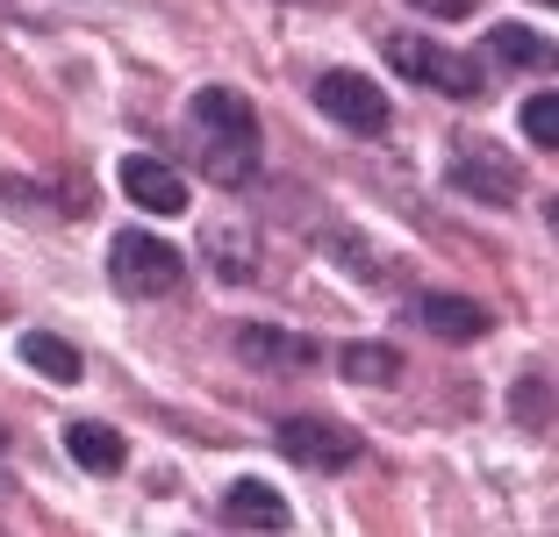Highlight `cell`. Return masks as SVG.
<instances>
[{
    "instance_id": "cell-3",
    "label": "cell",
    "mask_w": 559,
    "mask_h": 537,
    "mask_svg": "<svg viewBox=\"0 0 559 537\" xmlns=\"http://www.w3.org/2000/svg\"><path fill=\"white\" fill-rule=\"evenodd\" d=\"M388 65H395L402 80L444 94V100H480V86H488V72H480L466 50H444V44H430V36H388Z\"/></svg>"
},
{
    "instance_id": "cell-7",
    "label": "cell",
    "mask_w": 559,
    "mask_h": 537,
    "mask_svg": "<svg viewBox=\"0 0 559 537\" xmlns=\"http://www.w3.org/2000/svg\"><path fill=\"white\" fill-rule=\"evenodd\" d=\"M116 187L136 201V208H151V215H187V201H194V194H187V179L173 172L165 158H144V151L116 165Z\"/></svg>"
},
{
    "instance_id": "cell-9",
    "label": "cell",
    "mask_w": 559,
    "mask_h": 537,
    "mask_svg": "<svg viewBox=\"0 0 559 537\" xmlns=\"http://www.w3.org/2000/svg\"><path fill=\"white\" fill-rule=\"evenodd\" d=\"M416 323L430 330V337H452V344H474L495 330V315L480 309V301H466V294H424L416 301Z\"/></svg>"
},
{
    "instance_id": "cell-10",
    "label": "cell",
    "mask_w": 559,
    "mask_h": 537,
    "mask_svg": "<svg viewBox=\"0 0 559 537\" xmlns=\"http://www.w3.org/2000/svg\"><path fill=\"white\" fill-rule=\"evenodd\" d=\"M223 523H230V530H287V502H280L273 488H265V480H230V494H223Z\"/></svg>"
},
{
    "instance_id": "cell-1",
    "label": "cell",
    "mask_w": 559,
    "mask_h": 537,
    "mask_svg": "<svg viewBox=\"0 0 559 537\" xmlns=\"http://www.w3.org/2000/svg\"><path fill=\"white\" fill-rule=\"evenodd\" d=\"M187 136H194V158L215 187H245L259 172V108L237 86H201L187 100Z\"/></svg>"
},
{
    "instance_id": "cell-16",
    "label": "cell",
    "mask_w": 559,
    "mask_h": 537,
    "mask_svg": "<svg viewBox=\"0 0 559 537\" xmlns=\"http://www.w3.org/2000/svg\"><path fill=\"white\" fill-rule=\"evenodd\" d=\"M510 416H524L531 430H545V380H524V387H510Z\"/></svg>"
},
{
    "instance_id": "cell-14",
    "label": "cell",
    "mask_w": 559,
    "mask_h": 537,
    "mask_svg": "<svg viewBox=\"0 0 559 537\" xmlns=\"http://www.w3.org/2000/svg\"><path fill=\"white\" fill-rule=\"evenodd\" d=\"M488 50H495V58H510V65H545V58H552V44H545L538 29H516V22H495Z\"/></svg>"
},
{
    "instance_id": "cell-8",
    "label": "cell",
    "mask_w": 559,
    "mask_h": 537,
    "mask_svg": "<svg viewBox=\"0 0 559 537\" xmlns=\"http://www.w3.org/2000/svg\"><path fill=\"white\" fill-rule=\"evenodd\" d=\"M237 351H245V366H265V373H301V366H316V337L265 330V323H245V330H237Z\"/></svg>"
},
{
    "instance_id": "cell-13",
    "label": "cell",
    "mask_w": 559,
    "mask_h": 537,
    "mask_svg": "<svg viewBox=\"0 0 559 537\" xmlns=\"http://www.w3.org/2000/svg\"><path fill=\"white\" fill-rule=\"evenodd\" d=\"M337 366H345V380H366V387L402 380V351H395V344H373V337L345 344V351H337Z\"/></svg>"
},
{
    "instance_id": "cell-2",
    "label": "cell",
    "mask_w": 559,
    "mask_h": 537,
    "mask_svg": "<svg viewBox=\"0 0 559 537\" xmlns=\"http://www.w3.org/2000/svg\"><path fill=\"white\" fill-rule=\"evenodd\" d=\"M108 279H116V294H130V301H158V294H173L187 279V259L165 244V237H151V229H116Z\"/></svg>"
},
{
    "instance_id": "cell-12",
    "label": "cell",
    "mask_w": 559,
    "mask_h": 537,
    "mask_svg": "<svg viewBox=\"0 0 559 537\" xmlns=\"http://www.w3.org/2000/svg\"><path fill=\"white\" fill-rule=\"evenodd\" d=\"M22 358H29V373L58 380V387H72V380L86 373V358L72 351L66 337H50V330H29V337H22Z\"/></svg>"
},
{
    "instance_id": "cell-4",
    "label": "cell",
    "mask_w": 559,
    "mask_h": 537,
    "mask_svg": "<svg viewBox=\"0 0 559 537\" xmlns=\"http://www.w3.org/2000/svg\"><path fill=\"white\" fill-rule=\"evenodd\" d=\"M273 444L295 466H309V473H345V466H359L366 458V438L352 423H330V416H316V408H301V416H287V423L273 430Z\"/></svg>"
},
{
    "instance_id": "cell-18",
    "label": "cell",
    "mask_w": 559,
    "mask_h": 537,
    "mask_svg": "<svg viewBox=\"0 0 559 537\" xmlns=\"http://www.w3.org/2000/svg\"><path fill=\"white\" fill-rule=\"evenodd\" d=\"M409 8H424V15H438V22H466L480 0H409Z\"/></svg>"
},
{
    "instance_id": "cell-5",
    "label": "cell",
    "mask_w": 559,
    "mask_h": 537,
    "mask_svg": "<svg viewBox=\"0 0 559 537\" xmlns=\"http://www.w3.org/2000/svg\"><path fill=\"white\" fill-rule=\"evenodd\" d=\"M316 108L352 136H388V122H395L388 94H380L366 72H323V80H316Z\"/></svg>"
},
{
    "instance_id": "cell-17",
    "label": "cell",
    "mask_w": 559,
    "mask_h": 537,
    "mask_svg": "<svg viewBox=\"0 0 559 537\" xmlns=\"http://www.w3.org/2000/svg\"><path fill=\"white\" fill-rule=\"evenodd\" d=\"M215 265H223V273H251V251L230 244V229H215Z\"/></svg>"
},
{
    "instance_id": "cell-6",
    "label": "cell",
    "mask_w": 559,
    "mask_h": 537,
    "mask_svg": "<svg viewBox=\"0 0 559 537\" xmlns=\"http://www.w3.org/2000/svg\"><path fill=\"white\" fill-rule=\"evenodd\" d=\"M452 187L474 201H495V208H510L516 194H524V179H516V165L502 158L495 144H480V136H466V144H452Z\"/></svg>"
},
{
    "instance_id": "cell-11",
    "label": "cell",
    "mask_w": 559,
    "mask_h": 537,
    "mask_svg": "<svg viewBox=\"0 0 559 537\" xmlns=\"http://www.w3.org/2000/svg\"><path fill=\"white\" fill-rule=\"evenodd\" d=\"M66 452L80 458L86 473H122L130 444H122V430H116V423H72V430H66Z\"/></svg>"
},
{
    "instance_id": "cell-15",
    "label": "cell",
    "mask_w": 559,
    "mask_h": 537,
    "mask_svg": "<svg viewBox=\"0 0 559 537\" xmlns=\"http://www.w3.org/2000/svg\"><path fill=\"white\" fill-rule=\"evenodd\" d=\"M524 136H531L538 151H559V100H552V94H531V100H524Z\"/></svg>"
}]
</instances>
